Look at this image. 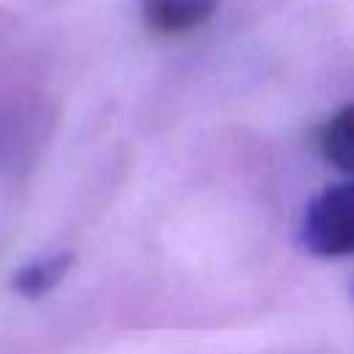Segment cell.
<instances>
[{"instance_id":"2","label":"cell","mask_w":354,"mask_h":354,"mask_svg":"<svg viewBox=\"0 0 354 354\" xmlns=\"http://www.w3.org/2000/svg\"><path fill=\"white\" fill-rule=\"evenodd\" d=\"M221 0H138L144 25L158 36H185L207 25Z\"/></svg>"},{"instance_id":"3","label":"cell","mask_w":354,"mask_h":354,"mask_svg":"<svg viewBox=\"0 0 354 354\" xmlns=\"http://www.w3.org/2000/svg\"><path fill=\"white\" fill-rule=\"evenodd\" d=\"M75 252H53L19 266L11 277V290L22 299H41L47 296L72 268Z\"/></svg>"},{"instance_id":"1","label":"cell","mask_w":354,"mask_h":354,"mask_svg":"<svg viewBox=\"0 0 354 354\" xmlns=\"http://www.w3.org/2000/svg\"><path fill=\"white\" fill-rule=\"evenodd\" d=\"M299 241L310 254L343 257L354 246V199L351 185L335 183L310 199L301 216Z\"/></svg>"},{"instance_id":"4","label":"cell","mask_w":354,"mask_h":354,"mask_svg":"<svg viewBox=\"0 0 354 354\" xmlns=\"http://www.w3.org/2000/svg\"><path fill=\"white\" fill-rule=\"evenodd\" d=\"M324 158L340 169L343 174L351 171V158H354V111L351 105H343L324 127L318 136Z\"/></svg>"}]
</instances>
